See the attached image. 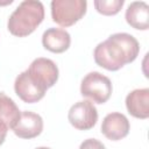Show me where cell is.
Segmentation results:
<instances>
[{
    "instance_id": "1",
    "label": "cell",
    "mask_w": 149,
    "mask_h": 149,
    "mask_svg": "<svg viewBox=\"0 0 149 149\" xmlns=\"http://www.w3.org/2000/svg\"><path fill=\"white\" fill-rule=\"evenodd\" d=\"M139 54L140 43L133 35L115 33L95 47L93 57L97 65L108 71H118L126 64L134 62Z\"/></svg>"
},
{
    "instance_id": "2",
    "label": "cell",
    "mask_w": 149,
    "mask_h": 149,
    "mask_svg": "<svg viewBox=\"0 0 149 149\" xmlns=\"http://www.w3.org/2000/svg\"><path fill=\"white\" fill-rule=\"evenodd\" d=\"M44 19V6L41 1H22L9 15L8 31L16 37H26L35 31Z\"/></svg>"
},
{
    "instance_id": "3",
    "label": "cell",
    "mask_w": 149,
    "mask_h": 149,
    "mask_svg": "<svg viewBox=\"0 0 149 149\" xmlns=\"http://www.w3.org/2000/svg\"><path fill=\"white\" fill-rule=\"evenodd\" d=\"M112 91L111 79L98 71L88 72L80 83V94L95 104H105L111 98Z\"/></svg>"
},
{
    "instance_id": "4",
    "label": "cell",
    "mask_w": 149,
    "mask_h": 149,
    "mask_svg": "<svg viewBox=\"0 0 149 149\" xmlns=\"http://www.w3.org/2000/svg\"><path fill=\"white\" fill-rule=\"evenodd\" d=\"M50 6L52 21L61 27H70L85 15L87 2L85 0H54Z\"/></svg>"
},
{
    "instance_id": "5",
    "label": "cell",
    "mask_w": 149,
    "mask_h": 149,
    "mask_svg": "<svg viewBox=\"0 0 149 149\" xmlns=\"http://www.w3.org/2000/svg\"><path fill=\"white\" fill-rule=\"evenodd\" d=\"M68 120L76 129L88 130L93 128L98 121V111L92 101L80 100L69 109Z\"/></svg>"
},
{
    "instance_id": "6",
    "label": "cell",
    "mask_w": 149,
    "mask_h": 149,
    "mask_svg": "<svg viewBox=\"0 0 149 149\" xmlns=\"http://www.w3.org/2000/svg\"><path fill=\"white\" fill-rule=\"evenodd\" d=\"M27 71L31 78L45 90L52 87L58 80V66L54 61L49 58L38 57L34 59Z\"/></svg>"
},
{
    "instance_id": "7",
    "label": "cell",
    "mask_w": 149,
    "mask_h": 149,
    "mask_svg": "<svg viewBox=\"0 0 149 149\" xmlns=\"http://www.w3.org/2000/svg\"><path fill=\"white\" fill-rule=\"evenodd\" d=\"M14 91L16 95L27 104H34L40 101L44 95L47 90L42 87L40 84H37L31 76L28 73V71L21 72L14 81Z\"/></svg>"
},
{
    "instance_id": "8",
    "label": "cell",
    "mask_w": 149,
    "mask_h": 149,
    "mask_svg": "<svg viewBox=\"0 0 149 149\" xmlns=\"http://www.w3.org/2000/svg\"><path fill=\"white\" fill-rule=\"evenodd\" d=\"M130 129V123L127 116L119 112L107 114L101 123L102 135L111 141H120L125 139Z\"/></svg>"
},
{
    "instance_id": "9",
    "label": "cell",
    "mask_w": 149,
    "mask_h": 149,
    "mask_svg": "<svg viewBox=\"0 0 149 149\" xmlns=\"http://www.w3.org/2000/svg\"><path fill=\"white\" fill-rule=\"evenodd\" d=\"M43 130V119L40 114L23 111L21 112V116L17 123L14 126L13 132L20 139H34L37 137Z\"/></svg>"
},
{
    "instance_id": "10",
    "label": "cell",
    "mask_w": 149,
    "mask_h": 149,
    "mask_svg": "<svg viewBox=\"0 0 149 149\" xmlns=\"http://www.w3.org/2000/svg\"><path fill=\"white\" fill-rule=\"evenodd\" d=\"M126 108L128 113L136 119L149 118V88H136L126 97Z\"/></svg>"
},
{
    "instance_id": "11",
    "label": "cell",
    "mask_w": 149,
    "mask_h": 149,
    "mask_svg": "<svg viewBox=\"0 0 149 149\" xmlns=\"http://www.w3.org/2000/svg\"><path fill=\"white\" fill-rule=\"evenodd\" d=\"M42 44L50 52L62 54L69 49L71 36L63 28H49L42 35Z\"/></svg>"
},
{
    "instance_id": "12",
    "label": "cell",
    "mask_w": 149,
    "mask_h": 149,
    "mask_svg": "<svg viewBox=\"0 0 149 149\" xmlns=\"http://www.w3.org/2000/svg\"><path fill=\"white\" fill-rule=\"evenodd\" d=\"M127 23L137 30H147L149 28V5L144 1L132 2L125 14Z\"/></svg>"
},
{
    "instance_id": "13",
    "label": "cell",
    "mask_w": 149,
    "mask_h": 149,
    "mask_svg": "<svg viewBox=\"0 0 149 149\" xmlns=\"http://www.w3.org/2000/svg\"><path fill=\"white\" fill-rule=\"evenodd\" d=\"M21 116V112L14 100L5 92H0V126L6 130L13 129Z\"/></svg>"
},
{
    "instance_id": "14",
    "label": "cell",
    "mask_w": 149,
    "mask_h": 149,
    "mask_svg": "<svg viewBox=\"0 0 149 149\" xmlns=\"http://www.w3.org/2000/svg\"><path fill=\"white\" fill-rule=\"evenodd\" d=\"M93 5L98 13L111 16L121 10L122 6L125 5V0H95Z\"/></svg>"
},
{
    "instance_id": "15",
    "label": "cell",
    "mask_w": 149,
    "mask_h": 149,
    "mask_svg": "<svg viewBox=\"0 0 149 149\" xmlns=\"http://www.w3.org/2000/svg\"><path fill=\"white\" fill-rule=\"evenodd\" d=\"M79 149H106L105 146L102 144V142H100L97 139H87L84 140L80 146Z\"/></svg>"
},
{
    "instance_id": "16",
    "label": "cell",
    "mask_w": 149,
    "mask_h": 149,
    "mask_svg": "<svg viewBox=\"0 0 149 149\" xmlns=\"http://www.w3.org/2000/svg\"><path fill=\"white\" fill-rule=\"evenodd\" d=\"M7 132H8V130H6L5 128H2V127L0 126V146L5 142V139H6V136H7Z\"/></svg>"
},
{
    "instance_id": "17",
    "label": "cell",
    "mask_w": 149,
    "mask_h": 149,
    "mask_svg": "<svg viewBox=\"0 0 149 149\" xmlns=\"http://www.w3.org/2000/svg\"><path fill=\"white\" fill-rule=\"evenodd\" d=\"M36 149H50V148H48V147H38Z\"/></svg>"
}]
</instances>
